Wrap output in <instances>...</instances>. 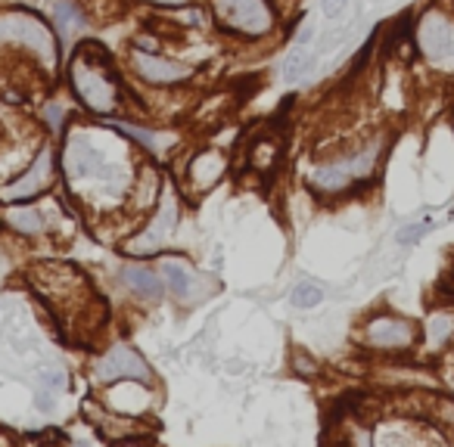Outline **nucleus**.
<instances>
[{"instance_id":"f257e3e1","label":"nucleus","mask_w":454,"mask_h":447,"mask_svg":"<svg viewBox=\"0 0 454 447\" xmlns=\"http://www.w3.org/2000/svg\"><path fill=\"white\" fill-rule=\"evenodd\" d=\"M29 279L44 295V302L50 304L53 317H56L78 342H88L91 332L100 330V323L106 320V308H103V302H100L97 289H93L91 279L78 268H72V264H59V261L38 264V268H31Z\"/></svg>"},{"instance_id":"f03ea898","label":"nucleus","mask_w":454,"mask_h":447,"mask_svg":"<svg viewBox=\"0 0 454 447\" xmlns=\"http://www.w3.org/2000/svg\"><path fill=\"white\" fill-rule=\"evenodd\" d=\"M69 88L78 103L88 106L93 115H112L122 106V84L116 78L109 53L100 44H81L69 63Z\"/></svg>"},{"instance_id":"7ed1b4c3","label":"nucleus","mask_w":454,"mask_h":447,"mask_svg":"<svg viewBox=\"0 0 454 447\" xmlns=\"http://www.w3.org/2000/svg\"><path fill=\"white\" fill-rule=\"evenodd\" d=\"M0 44H16L41 59L47 72L59 69V41L53 29L31 10H0Z\"/></svg>"},{"instance_id":"20e7f679","label":"nucleus","mask_w":454,"mask_h":447,"mask_svg":"<svg viewBox=\"0 0 454 447\" xmlns=\"http://www.w3.org/2000/svg\"><path fill=\"white\" fill-rule=\"evenodd\" d=\"M178 224H181V196H178L175 186L165 184L162 196L156 202V211L146 221V227H140L131 239H125L122 252L131 258H150L159 255L162 249H169V243L175 239Z\"/></svg>"},{"instance_id":"39448f33","label":"nucleus","mask_w":454,"mask_h":447,"mask_svg":"<svg viewBox=\"0 0 454 447\" xmlns=\"http://www.w3.org/2000/svg\"><path fill=\"white\" fill-rule=\"evenodd\" d=\"M212 16H215L218 29L246 38V41L271 35L277 25L271 0H212Z\"/></svg>"},{"instance_id":"423d86ee","label":"nucleus","mask_w":454,"mask_h":447,"mask_svg":"<svg viewBox=\"0 0 454 447\" xmlns=\"http://www.w3.org/2000/svg\"><path fill=\"white\" fill-rule=\"evenodd\" d=\"M91 379L97 385H116V382H143V385H152L156 376H152V366L146 364V357H140L137 348L131 345L118 342L112 348H106L103 355L91 364Z\"/></svg>"},{"instance_id":"0eeeda50","label":"nucleus","mask_w":454,"mask_h":447,"mask_svg":"<svg viewBox=\"0 0 454 447\" xmlns=\"http://www.w3.org/2000/svg\"><path fill=\"white\" fill-rule=\"evenodd\" d=\"M361 339L367 348L379 351V355H405L417 345L420 330L414 320L398 317V314H373L364 323Z\"/></svg>"},{"instance_id":"6e6552de","label":"nucleus","mask_w":454,"mask_h":447,"mask_svg":"<svg viewBox=\"0 0 454 447\" xmlns=\"http://www.w3.org/2000/svg\"><path fill=\"white\" fill-rule=\"evenodd\" d=\"M56 180V152L50 146H41L35 156V162L29 165L22 177H16L13 184L0 186V202L10 205V202H29V199L41 196L53 186Z\"/></svg>"},{"instance_id":"1a4fd4ad","label":"nucleus","mask_w":454,"mask_h":447,"mask_svg":"<svg viewBox=\"0 0 454 447\" xmlns=\"http://www.w3.org/2000/svg\"><path fill=\"white\" fill-rule=\"evenodd\" d=\"M436 429H432V419L430 429L420 425L417 419H386L373 429L370 441L373 447H442V438Z\"/></svg>"},{"instance_id":"9d476101","label":"nucleus","mask_w":454,"mask_h":447,"mask_svg":"<svg viewBox=\"0 0 454 447\" xmlns=\"http://www.w3.org/2000/svg\"><path fill=\"white\" fill-rule=\"evenodd\" d=\"M131 69L140 81L156 84V88H175V84H187L193 78V69L175 59H162L156 53H143L134 50L131 53Z\"/></svg>"},{"instance_id":"9b49d317","label":"nucleus","mask_w":454,"mask_h":447,"mask_svg":"<svg viewBox=\"0 0 454 447\" xmlns=\"http://www.w3.org/2000/svg\"><path fill=\"white\" fill-rule=\"evenodd\" d=\"M84 416H88V423L103 438H109V441H125V438H146V432H150V425H146L143 419L116 413V410H109L106 404L84 401Z\"/></svg>"},{"instance_id":"f8f14e48","label":"nucleus","mask_w":454,"mask_h":447,"mask_svg":"<svg viewBox=\"0 0 454 447\" xmlns=\"http://www.w3.org/2000/svg\"><path fill=\"white\" fill-rule=\"evenodd\" d=\"M227 174V152L218 146H205V149L193 152L190 165H187V190L193 196H203Z\"/></svg>"},{"instance_id":"ddd939ff","label":"nucleus","mask_w":454,"mask_h":447,"mask_svg":"<svg viewBox=\"0 0 454 447\" xmlns=\"http://www.w3.org/2000/svg\"><path fill=\"white\" fill-rule=\"evenodd\" d=\"M417 41L420 50L432 59V63H445L454 59V25L439 13H426L417 25Z\"/></svg>"},{"instance_id":"4468645a","label":"nucleus","mask_w":454,"mask_h":447,"mask_svg":"<svg viewBox=\"0 0 454 447\" xmlns=\"http://www.w3.org/2000/svg\"><path fill=\"white\" fill-rule=\"evenodd\" d=\"M308 190L315 193L318 199H330V196H343L349 193L352 186L358 184L355 171H352V162L349 159H336V162H324L305 177Z\"/></svg>"},{"instance_id":"2eb2a0df","label":"nucleus","mask_w":454,"mask_h":447,"mask_svg":"<svg viewBox=\"0 0 454 447\" xmlns=\"http://www.w3.org/2000/svg\"><path fill=\"white\" fill-rule=\"evenodd\" d=\"M165 279V289L171 292V298L181 304H190V302H203L196 292V283H199V273L184 261V258H165L162 268H159Z\"/></svg>"},{"instance_id":"dca6fc26","label":"nucleus","mask_w":454,"mask_h":447,"mask_svg":"<svg viewBox=\"0 0 454 447\" xmlns=\"http://www.w3.org/2000/svg\"><path fill=\"white\" fill-rule=\"evenodd\" d=\"M118 283H122L131 295H137L140 302H150V304H156L159 298H162V292H165L162 273L146 268V264H122V270H118Z\"/></svg>"},{"instance_id":"f3484780","label":"nucleus","mask_w":454,"mask_h":447,"mask_svg":"<svg viewBox=\"0 0 454 447\" xmlns=\"http://www.w3.org/2000/svg\"><path fill=\"white\" fill-rule=\"evenodd\" d=\"M0 221H3L6 230L19 233V236H38V233H44L47 227V215L38 205H29V202H10L3 205V211H0Z\"/></svg>"},{"instance_id":"a211bd4d","label":"nucleus","mask_w":454,"mask_h":447,"mask_svg":"<svg viewBox=\"0 0 454 447\" xmlns=\"http://www.w3.org/2000/svg\"><path fill=\"white\" fill-rule=\"evenodd\" d=\"M280 156H283V137H280L277 131H268V134L256 137L249 143V149H246V165H249V171H256V174H271V171L277 168Z\"/></svg>"},{"instance_id":"6ab92c4d","label":"nucleus","mask_w":454,"mask_h":447,"mask_svg":"<svg viewBox=\"0 0 454 447\" xmlns=\"http://www.w3.org/2000/svg\"><path fill=\"white\" fill-rule=\"evenodd\" d=\"M423 336H426V348L430 351H442L445 345L454 339V311L451 308H439L430 314L423 326Z\"/></svg>"},{"instance_id":"aec40b11","label":"nucleus","mask_w":454,"mask_h":447,"mask_svg":"<svg viewBox=\"0 0 454 447\" xmlns=\"http://www.w3.org/2000/svg\"><path fill=\"white\" fill-rule=\"evenodd\" d=\"M53 22L59 25L63 38H78L84 29H88V16L78 6V0H56L53 3Z\"/></svg>"},{"instance_id":"412c9836","label":"nucleus","mask_w":454,"mask_h":447,"mask_svg":"<svg viewBox=\"0 0 454 447\" xmlns=\"http://www.w3.org/2000/svg\"><path fill=\"white\" fill-rule=\"evenodd\" d=\"M112 128H116L118 134H128L131 140H137V143L150 152L162 149V134H156L152 128H140V124H131V122H112Z\"/></svg>"},{"instance_id":"4be33fe9","label":"nucleus","mask_w":454,"mask_h":447,"mask_svg":"<svg viewBox=\"0 0 454 447\" xmlns=\"http://www.w3.org/2000/svg\"><path fill=\"white\" fill-rule=\"evenodd\" d=\"M290 302L296 304L299 311H311L324 302V289H320L318 283H296L290 292Z\"/></svg>"},{"instance_id":"5701e85b","label":"nucleus","mask_w":454,"mask_h":447,"mask_svg":"<svg viewBox=\"0 0 454 447\" xmlns=\"http://www.w3.org/2000/svg\"><path fill=\"white\" fill-rule=\"evenodd\" d=\"M311 63H315V56H308L305 47H292V53L283 59V81H299L311 69Z\"/></svg>"},{"instance_id":"b1692460","label":"nucleus","mask_w":454,"mask_h":447,"mask_svg":"<svg viewBox=\"0 0 454 447\" xmlns=\"http://www.w3.org/2000/svg\"><path fill=\"white\" fill-rule=\"evenodd\" d=\"M432 227H436L432 221H417V224H408V227H402V230L396 233V243H398V245H417L420 239H423L426 233L432 230Z\"/></svg>"},{"instance_id":"393cba45","label":"nucleus","mask_w":454,"mask_h":447,"mask_svg":"<svg viewBox=\"0 0 454 447\" xmlns=\"http://www.w3.org/2000/svg\"><path fill=\"white\" fill-rule=\"evenodd\" d=\"M292 370L302 373V376H315V373H318V364H315L311 357H305L302 351H296V355H292Z\"/></svg>"},{"instance_id":"a878e982","label":"nucleus","mask_w":454,"mask_h":447,"mask_svg":"<svg viewBox=\"0 0 454 447\" xmlns=\"http://www.w3.org/2000/svg\"><path fill=\"white\" fill-rule=\"evenodd\" d=\"M345 3H349V0H320V13H324L327 19H339Z\"/></svg>"},{"instance_id":"bb28decb","label":"nucleus","mask_w":454,"mask_h":447,"mask_svg":"<svg viewBox=\"0 0 454 447\" xmlns=\"http://www.w3.org/2000/svg\"><path fill=\"white\" fill-rule=\"evenodd\" d=\"M53 407H56V401H53V391L47 389V391H38V410L41 413H50Z\"/></svg>"},{"instance_id":"cd10ccee","label":"nucleus","mask_w":454,"mask_h":447,"mask_svg":"<svg viewBox=\"0 0 454 447\" xmlns=\"http://www.w3.org/2000/svg\"><path fill=\"white\" fill-rule=\"evenodd\" d=\"M150 6H190L193 0H143Z\"/></svg>"},{"instance_id":"c85d7f7f","label":"nucleus","mask_w":454,"mask_h":447,"mask_svg":"<svg viewBox=\"0 0 454 447\" xmlns=\"http://www.w3.org/2000/svg\"><path fill=\"white\" fill-rule=\"evenodd\" d=\"M112 447H150L146 438H125V441H116Z\"/></svg>"},{"instance_id":"c756f323","label":"nucleus","mask_w":454,"mask_h":447,"mask_svg":"<svg viewBox=\"0 0 454 447\" xmlns=\"http://www.w3.org/2000/svg\"><path fill=\"white\" fill-rule=\"evenodd\" d=\"M311 35H315V29H311V25H302V31H299V38H296V47H305L311 41Z\"/></svg>"}]
</instances>
